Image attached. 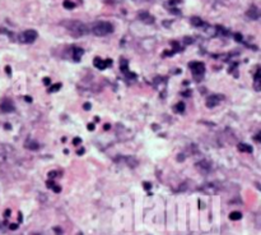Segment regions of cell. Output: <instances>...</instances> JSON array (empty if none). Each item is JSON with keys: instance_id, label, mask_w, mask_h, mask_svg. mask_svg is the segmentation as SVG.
I'll list each match as a JSON object with an SVG mask.
<instances>
[{"instance_id": "29", "label": "cell", "mask_w": 261, "mask_h": 235, "mask_svg": "<svg viewBox=\"0 0 261 235\" xmlns=\"http://www.w3.org/2000/svg\"><path fill=\"white\" fill-rule=\"evenodd\" d=\"M55 184H54V182L52 180H50V182H47V187L49 188H51V189H52V187H54Z\"/></svg>"}, {"instance_id": "17", "label": "cell", "mask_w": 261, "mask_h": 235, "mask_svg": "<svg viewBox=\"0 0 261 235\" xmlns=\"http://www.w3.org/2000/svg\"><path fill=\"white\" fill-rule=\"evenodd\" d=\"M126 164L129 166H131V168H135V166H138V160H136L135 157H132V156L126 157Z\"/></svg>"}, {"instance_id": "18", "label": "cell", "mask_w": 261, "mask_h": 235, "mask_svg": "<svg viewBox=\"0 0 261 235\" xmlns=\"http://www.w3.org/2000/svg\"><path fill=\"white\" fill-rule=\"evenodd\" d=\"M229 219L233 220V221H237V220H239V219H242V213L238 212V211H233V212H230Z\"/></svg>"}, {"instance_id": "4", "label": "cell", "mask_w": 261, "mask_h": 235, "mask_svg": "<svg viewBox=\"0 0 261 235\" xmlns=\"http://www.w3.org/2000/svg\"><path fill=\"white\" fill-rule=\"evenodd\" d=\"M190 69L194 73L195 77H203V74L205 73V65L200 61H192L190 63Z\"/></svg>"}, {"instance_id": "15", "label": "cell", "mask_w": 261, "mask_h": 235, "mask_svg": "<svg viewBox=\"0 0 261 235\" xmlns=\"http://www.w3.org/2000/svg\"><path fill=\"white\" fill-rule=\"evenodd\" d=\"M83 53H84V51H83L82 49L74 48V60H75V61H79L80 58H82V55H83Z\"/></svg>"}, {"instance_id": "19", "label": "cell", "mask_w": 261, "mask_h": 235, "mask_svg": "<svg viewBox=\"0 0 261 235\" xmlns=\"http://www.w3.org/2000/svg\"><path fill=\"white\" fill-rule=\"evenodd\" d=\"M174 111L176 113H183L185 111V104H183V102H178V104H176V106H174Z\"/></svg>"}, {"instance_id": "24", "label": "cell", "mask_w": 261, "mask_h": 235, "mask_svg": "<svg viewBox=\"0 0 261 235\" xmlns=\"http://www.w3.org/2000/svg\"><path fill=\"white\" fill-rule=\"evenodd\" d=\"M52 190L55 192V193H59V192L61 190V188H60L59 185H54V187H52Z\"/></svg>"}, {"instance_id": "12", "label": "cell", "mask_w": 261, "mask_h": 235, "mask_svg": "<svg viewBox=\"0 0 261 235\" xmlns=\"http://www.w3.org/2000/svg\"><path fill=\"white\" fill-rule=\"evenodd\" d=\"M25 148H28V149H32V151H36V149H38L40 148V144H38V142H36V141H32V139H29V141H27L25 142Z\"/></svg>"}, {"instance_id": "31", "label": "cell", "mask_w": 261, "mask_h": 235, "mask_svg": "<svg viewBox=\"0 0 261 235\" xmlns=\"http://www.w3.org/2000/svg\"><path fill=\"white\" fill-rule=\"evenodd\" d=\"M10 229H12V230L18 229V225H17V224H12V225H10Z\"/></svg>"}, {"instance_id": "34", "label": "cell", "mask_w": 261, "mask_h": 235, "mask_svg": "<svg viewBox=\"0 0 261 235\" xmlns=\"http://www.w3.org/2000/svg\"><path fill=\"white\" fill-rule=\"evenodd\" d=\"M44 83H46L49 86V84H50V78H44Z\"/></svg>"}, {"instance_id": "25", "label": "cell", "mask_w": 261, "mask_h": 235, "mask_svg": "<svg viewBox=\"0 0 261 235\" xmlns=\"http://www.w3.org/2000/svg\"><path fill=\"white\" fill-rule=\"evenodd\" d=\"M83 109L84 110H91V104H89V102H85L84 106H83Z\"/></svg>"}, {"instance_id": "10", "label": "cell", "mask_w": 261, "mask_h": 235, "mask_svg": "<svg viewBox=\"0 0 261 235\" xmlns=\"http://www.w3.org/2000/svg\"><path fill=\"white\" fill-rule=\"evenodd\" d=\"M0 109H1V111L4 113H10L14 110V105H13V102L9 101V100H5L1 102V105H0Z\"/></svg>"}, {"instance_id": "33", "label": "cell", "mask_w": 261, "mask_h": 235, "mask_svg": "<svg viewBox=\"0 0 261 235\" xmlns=\"http://www.w3.org/2000/svg\"><path fill=\"white\" fill-rule=\"evenodd\" d=\"M150 187H152V185L149 184V183H144V188H145V189H149Z\"/></svg>"}, {"instance_id": "5", "label": "cell", "mask_w": 261, "mask_h": 235, "mask_svg": "<svg viewBox=\"0 0 261 235\" xmlns=\"http://www.w3.org/2000/svg\"><path fill=\"white\" fill-rule=\"evenodd\" d=\"M93 64H95V67L97 68V69L100 70H103L106 69L107 67H111V64H112V60L111 59H107V60H102L101 58H95V60H93Z\"/></svg>"}, {"instance_id": "37", "label": "cell", "mask_w": 261, "mask_h": 235, "mask_svg": "<svg viewBox=\"0 0 261 235\" xmlns=\"http://www.w3.org/2000/svg\"><path fill=\"white\" fill-rule=\"evenodd\" d=\"M5 70H7V73L10 75V68H9V67H7V68H5Z\"/></svg>"}, {"instance_id": "11", "label": "cell", "mask_w": 261, "mask_h": 235, "mask_svg": "<svg viewBox=\"0 0 261 235\" xmlns=\"http://www.w3.org/2000/svg\"><path fill=\"white\" fill-rule=\"evenodd\" d=\"M196 166H198V169L200 170V171H204V173H208L209 170H210V164H209L208 161L198 162V164H196Z\"/></svg>"}, {"instance_id": "16", "label": "cell", "mask_w": 261, "mask_h": 235, "mask_svg": "<svg viewBox=\"0 0 261 235\" xmlns=\"http://www.w3.org/2000/svg\"><path fill=\"white\" fill-rule=\"evenodd\" d=\"M120 69H121V72H122V73H125V74L129 73V69H127V60H126V59H122V60H121V63H120Z\"/></svg>"}, {"instance_id": "28", "label": "cell", "mask_w": 261, "mask_h": 235, "mask_svg": "<svg viewBox=\"0 0 261 235\" xmlns=\"http://www.w3.org/2000/svg\"><path fill=\"white\" fill-rule=\"evenodd\" d=\"M255 141H257V142H261V132L259 134H256V137H255Z\"/></svg>"}, {"instance_id": "2", "label": "cell", "mask_w": 261, "mask_h": 235, "mask_svg": "<svg viewBox=\"0 0 261 235\" xmlns=\"http://www.w3.org/2000/svg\"><path fill=\"white\" fill-rule=\"evenodd\" d=\"M92 31L96 36H107L113 32V26L110 22H97L92 27Z\"/></svg>"}, {"instance_id": "32", "label": "cell", "mask_w": 261, "mask_h": 235, "mask_svg": "<svg viewBox=\"0 0 261 235\" xmlns=\"http://www.w3.org/2000/svg\"><path fill=\"white\" fill-rule=\"evenodd\" d=\"M135 3H147V1H152V0H134Z\"/></svg>"}, {"instance_id": "14", "label": "cell", "mask_w": 261, "mask_h": 235, "mask_svg": "<svg viewBox=\"0 0 261 235\" xmlns=\"http://www.w3.org/2000/svg\"><path fill=\"white\" fill-rule=\"evenodd\" d=\"M190 22H191L192 26H195V27H201V26L204 24L203 19L199 18V17H192V18L190 19Z\"/></svg>"}, {"instance_id": "36", "label": "cell", "mask_w": 261, "mask_h": 235, "mask_svg": "<svg viewBox=\"0 0 261 235\" xmlns=\"http://www.w3.org/2000/svg\"><path fill=\"white\" fill-rule=\"evenodd\" d=\"M84 153V149L82 148V149H78V155H83Z\"/></svg>"}, {"instance_id": "23", "label": "cell", "mask_w": 261, "mask_h": 235, "mask_svg": "<svg viewBox=\"0 0 261 235\" xmlns=\"http://www.w3.org/2000/svg\"><path fill=\"white\" fill-rule=\"evenodd\" d=\"M105 1L107 4H119V3H121L122 0H105Z\"/></svg>"}, {"instance_id": "20", "label": "cell", "mask_w": 261, "mask_h": 235, "mask_svg": "<svg viewBox=\"0 0 261 235\" xmlns=\"http://www.w3.org/2000/svg\"><path fill=\"white\" fill-rule=\"evenodd\" d=\"M60 88H61V84H60V83H55V84H52V86H50V88H49V92H50V93L57 92Z\"/></svg>"}, {"instance_id": "8", "label": "cell", "mask_w": 261, "mask_h": 235, "mask_svg": "<svg viewBox=\"0 0 261 235\" xmlns=\"http://www.w3.org/2000/svg\"><path fill=\"white\" fill-rule=\"evenodd\" d=\"M246 15L249 17L250 19H259L260 17H261V12H260V9H257L256 7H251L250 9L246 12Z\"/></svg>"}, {"instance_id": "3", "label": "cell", "mask_w": 261, "mask_h": 235, "mask_svg": "<svg viewBox=\"0 0 261 235\" xmlns=\"http://www.w3.org/2000/svg\"><path fill=\"white\" fill-rule=\"evenodd\" d=\"M37 32L35 31V29H28V31H24L19 35L18 40L20 42H23V44H32V42H35L37 40Z\"/></svg>"}, {"instance_id": "27", "label": "cell", "mask_w": 261, "mask_h": 235, "mask_svg": "<svg viewBox=\"0 0 261 235\" xmlns=\"http://www.w3.org/2000/svg\"><path fill=\"white\" fill-rule=\"evenodd\" d=\"M234 38H236L237 41H242V36L239 35V33H236V35H234Z\"/></svg>"}, {"instance_id": "35", "label": "cell", "mask_w": 261, "mask_h": 235, "mask_svg": "<svg viewBox=\"0 0 261 235\" xmlns=\"http://www.w3.org/2000/svg\"><path fill=\"white\" fill-rule=\"evenodd\" d=\"M110 128H111V125H110V124H105V129H106V130H108Z\"/></svg>"}, {"instance_id": "1", "label": "cell", "mask_w": 261, "mask_h": 235, "mask_svg": "<svg viewBox=\"0 0 261 235\" xmlns=\"http://www.w3.org/2000/svg\"><path fill=\"white\" fill-rule=\"evenodd\" d=\"M63 26L75 37L84 36L89 32V28L87 27V24H84L80 20H64Z\"/></svg>"}, {"instance_id": "21", "label": "cell", "mask_w": 261, "mask_h": 235, "mask_svg": "<svg viewBox=\"0 0 261 235\" xmlns=\"http://www.w3.org/2000/svg\"><path fill=\"white\" fill-rule=\"evenodd\" d=\"M64 8H65V9H74L75 4L70 1V0H65V1H64Z\"/></svg>"}, {"instance_id": "6", "label": "cell", "mask_w": 261, "mask_h": 235, "mask_svg": "<svg viewBox=\"0 0 261 235\" xmlns=\"http://www.w3.org/2000/svg\"><path fill=\"white\" fill-rule=\"evenodd\" d=\"M138 17H139V19L142 20V22L147 23V24L154 23V17L150 15V13H148V12H140Z\"/></svg>"}, {"instance_id": "26", "label": "cell", "mask_w": 261, "mask_h": 235, "mask_svg": "<svg viewBox=\"0 0 261 235\" xmlns=\"http://www.w3.org/2000/svg\"><path fill=\"white\" fill-rule=\"evenodd\" d=\"M80 142H82V139H80V138H74V139H73V143H74V144H80Z\"/></svg>"}, {"instance_id": "9", "label": "cell", "mask_w": 261, "mask_h": 235, "mask_svg": "<svg viewBox=\"0 0 261 235\" xmlns=\"http://www.w3.org/2000/svg\"><path fill=\"white\" fill-rule=\"evenodd\" d=\"M254 88L255 91H261V68L256 70L254 75Z\"/></svg>"}, {"instance_id": "30", "label": "cell", "mask_w": 261, "mask_h": 235, "mask_svg": "<svg viewBox=\"0 0 261 235\" xmlns=\"http://www.w3.org/2000/svg\"><path fill=\"white\" fill-rule=\"evenodd\" d=\"M88 129L89 130H95V124H88Z\"/></svg>"}, {"instance_id": "22", "label": "cell", "mask_w": 261, "mask_h": 235, "mask_svg": "<svg viewBox=\"0 0 261 235\" xmlns=\"http://www.w3.org/2000/svg\"><path fill=\"white\" fill-rule=\"evenodd\" d=\"M57 175H59L57 171H50V173H49V178H50V179H54V178H56Z\"/></svg>"}, {"instance_id": "7", "label": "cell", "mask_w": 261, "mask_h": 235, "mask_svg": "<svg viewBox=\"0 0 261 235\" xmlns=\"http://www.w3.org/2000/svg\"><path fill=\"white\" fill-rule=\"evenodd\" d=\"M222 99H223V97L219 96V95H212L210 97H208L206 106H208V108H214V106L219 105V102L222 101Z\"/></svg>"}, {"instance_id": "13", "label": "cell", "mask_w": 261, "mask_h": 235, "mask_svg": "<svg viewBox=\"0 0 261 235\" xmlns=\"http://www.w3.org/2000/svg\"><path fill=\"white\" fill-rule=\"evenodd\" d=\"M238 149L241 152H247V153L252 152V147L250 146V144H246V143H239L238 144Z\"/></svg>"}]
</instances>
